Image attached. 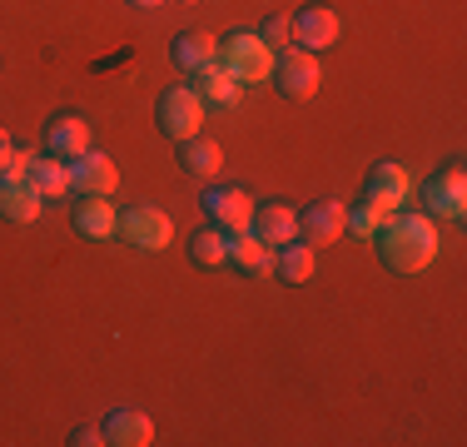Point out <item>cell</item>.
I'll list each match as a JSON object with an SVG mask.
<instances>
[{"label": "cell", "instance_id": "cell-1", "mask_svg": "<svg viewBox=\"0 0 467 447\" xmlns=\"http://www.w3.org/2000/svg\"><path fill=\"white\" fill-rule=\"evenodd\" d=\"M378 244V259L383 268H393V274H422L432 259H438V224L428 214H388L383 229L373 234Z\"/></svg>", "mask_w": 467, "mask_h": 447}, {"label": "cell", "instance_id": "cell-2", "mask_svg": "<svg viewBox=\"0 0 467 447\" xmlns=\"http://www.w3.org/2000/svg\"><path fill=\"white\" fill-rule=\"evenodd\" d=\"M219 70L234 75L239 85H264L274 75V50L264 45L254 30H229L224 40H219Z\"/></svg>", "mask_w": 467, "mask_h": 447}, {"label": "cell", "instance_id": "cell-3", "mask_svg": "<svg viewBox=\"0 0 467 447\" xmlns=\"http://www.w3.org/2000/svg\"><path fill=\"white\" fill-rule=\"evenodd\" d=\"M204 99H199L194 85H170L160 95V105H154V125H160L170 140H189V134H199L204 125Z\"/></svg>", "mask_w": 467, "mask_h": 447}, {"label": "cell", "instance_id": "cell-4", "mask_svg": "<svg viewBox=\"0 0 467 447\" xmlns=\"http://www.w3.org/2000/svg\"><path fill=\"white\" fill-rule=\"evenodd\" d=\"M119 239H130L135 249L144 254H160V249H170V239H174V224L164 209H154V204H130L125 214H119Z\"/></svg>", "mask_w": 467, "mask_h": 447}, {"label": "cell", "instance_id": "cell-5", "mask_svg": "<svg viewBox=\"0 0 467 447\" xmlns=\"http://www.w3.org/2000/svg\"><path fill=\"white\" fill-rule=\"evenodd\" d=\"M274 85H279V95L288 99H308V95H318V85H324V65H318V55H308V50H288L274 60V75H269Z\"/></svg>", "mask_w": 467, "mask_h": 447}, {"label": "cell", "instance_id": "cell-6", "mask_svg": "<svg viewBox=\"0 0 467 447\" xmlns=\"http://www.w3.org/2000/svg\"><path fill=\"white\" fill-rule=\"evenodd\" d=\"M343 234H348V209H343L338 199H314L308 209H298V239L304 244L328 249V244L343 239Z\"/></svg>", "mask_w": 467, "mask_h": 447}, {"label": "cell", "instance_id": "cell-7", "mask_svg": "<svg viewBox=\"0 0 467 447\" xmlns=\"http://www.w3.org/2000/svg\"><path fill=\"white\" fill-rule=\"evenodd\" d=\"M422 204H428V219H462L467 214V174H462V164H448L442 174H432L428 189H422Z\"/></svg>", "mask_w": 467, "mask_h": 447}, {"label": "cell", "instance_id": "cell-8", "mask_svg": "<svg viewBox=\"0 0 467 447\" xmlns=\"http://www.w3.org/2000/svg\"><path fill=\"white\" fill-rule=\"evenodd\" d=\"M408 194H413V179H408L403 164H373V170H368V189H363V199H368L373 209L398 214V209L408 204Z\"/></svg>", "mask_w": 467, "mask_h": 447}, {"label": "cell", "instance_id": "cell-9", "mask_svg": "<svg viewBox=\"0 0 467 447\" xmlns=\"http://www.w3.org/2000/svg\"><path fill=\"white\" fill-rule=\"evenodd\" d=\"M254 209H259V204H254L239 184H234V189H209V194H204V214L214 219L224 234H249Z\"/></svg>", "mask_w": 467, "mask_h": 447}, {"label": "cell", "instance_id": "cell-10", "mask_svg": "<svg viewBox=\"0 0 467 447\" xmlns=\"http://www.w3.org/2000/svg\"><path fill=\"white\" fill-rule=\"evenodd\" d=\"M70 189L109 199V194L119 189V170H115V160H109V154H99V150H85L80 160H70Z\"/></svg>", "mask_w": 467, "mask_h": 447}, {"label": "cell", "instance_id": "cell-11", "mask_svg": "<svg viewBox=\"0 0 467 447\" xmlns=\"http://www.w3.org/2000/svg\"><path fill=\"white\" fill-rule=\"evenodd\" d=\"M338 10H328V5H308V10H298L294 16V45L298 50H308V55H318V50H328V45H338Z\"/></svg>", "mask_w": 467, "mask_h": 447}, {"label": "cell", "instance_id": "cell-12", "mask_svg": "<svg viewBox=\"0 0 467 447\" xmlns=\"http://www.w3.org/2000/svg\"><path fill=\"white\" fill-rule=\"evenodd\" d=\"M46 150L55 154V160H80L85 150H95L90 144V125H85L80 115H55V125L46 130Z\"/></svg>", "mask_w": 467, "mask_h": 447}, {"label": "cell", "instance_id": "cell-13", "mask_svg": "<svg viewBox=\"0 0 467 447\" xmlns=\"http://www.w3.org/2000/svg\"><path fill=\"white\" fill-rule=\"evenodd\" d=\"M70 219H75V229H80V239H115V229H119V209L99 194H80V204H75Z\"/></svg>", "mask_w": 467, "mask_h": 447}, {"label": "cell", "instance_id": "cell-14", "mask_svg": "<svg viewBox=\"0 0 467 447\" xmlns=\"http://www.w3.org/2000/svg\"><path fill=\"white\" fill-rule=\"evenodd\" d=\"M249 234H254L259 244H269V249H279V244L298 239V209H288V204H264V209H254Z\"/></svg>", "mask_w": 467, "mask_h": 447}, {"label": "cell", "instance_id": "cell-15", "mask_svg": "<svg viewBox=\"0 0 467 447\" xmlns=\"http://www.w3.org/2000/svg\"><path fill=\"white\" fill-rule=\"evenodd\" d=\"M40 204H46V199L30 189V179H0V219L36 224L40 219Z\"/></svg>", "mask_w": 467, "mask_h": 447}, {"label": "cell", "instance_id": "cell-16", "mask_svg": "<svg viewBox=\"0 0 467 447\" xmlns=\"http://www.w3.org/2000/svg\"><path fill=\"white\" fill-rule=\"evenodd\" d=\"M105 442H115V447H150L154 442V422L144 418V412L115 408L105 418Z\"/></svg>", "mask_w": 467, "mask_h": 447}, {"label": "cell", "instance_id": "cell-17", "mask_svg": "<svg viewBox=\"0 0 467 447\" xmlns=\"http://www.w3.org/2000/svg\"><path fill=\"white\" fill-rule=\"evenodd\" d=\"M214 60H219V40L214 36H204V30H180V36H174V65H180V70L199 75Z\"/></svg>", "mask_w": 467, "mask_h": 447}, {"label": "cell", "instance_id": "cell-18", "mask_svg": "<svg viewBox=\"0 0 467 447\" xmlns=\"http://www.w3.org/2000/svg\"><path fill=\"white\" fill-rule=\"evenodd\" d=\"M219 164H224V150H219L214 140H204V134H189V140H180V170L184 174L214 179Z\"/></svg>", "mask_w": 467, "mask_h": 447}, {"label": "cell", "instance_id": "cell-19", "mask_svg": "<svg viewBox=\"0 0 467 447\" xmlns=\"http://www.w3.org/2000/svg\"><path fill=\"white\" fill-rule=\"evenodd\" d=\"M274 274L284 278V284H308L314 278V244L304 239H288L274 249Z\"/></svg>", "mask_w": 467, "mask_h": 447}, {"label": "cell", "instance_id": "cell-20", "mask_svg": "<svg viewBox=\"0 0 467 447\" xmlns=\"http://www.w3.org/2000/svg\"><path fill=\"white\" fill-rule=\"evenodd\" d=\"M229 259L239 268H249V274H259V278L274 274V249L259 244L254 234H229Z\"/></svg>", "mask_w": 467, "mask_h": 447}, {"label": "cell", "instance_id": "cell-21", "mask_svg": "<svg viewBox=\"0 0 467 447\" xmlns=\"http://www.w3.org/2000/svg\"><path fill=\"white\" fill-rule=\"evenodd\" d=\"M26 179H30V189H36L40 199H60L65 189H70V164L55 160V154H50V160H40V154H36V164H30Z\"/></svg>", "mask_w": 467, "mask_h": 447}, {"label": "cell", "instance_id": "cell-22", "mask_svg": "<svg viewBox=\"0 0 467 447\" xmlns=\"http://www.w3.org/2000/svg\"><path fill=\"white\" fill-rule=\"evenodd\" d=\"M189 259L204 264V268H219L229 264V234L219 229V224H209V229H199L194 239H189Z\"/></svg>", "mask_w": 467, "mask_h": 447}, {"label": "cell", "instance_id": "cell-23", "mask_svg": "<svg viewBox=\"0 0 467 447\" xmlns=\"http://www.w3.org/2000/svg\"><path fill=\"white\" fill-rule=\"evenodd\" d=\"M194 80H199L194 89H199V99H204V105H219V109H229L234 99H239V80H234V75H224L219 65H209V70H199Z\"/></svg>", "mask_w": 467, "mask_h": 447}, {"label": "cell", "instance_id": "cell-24", "mask_svg": "<svg viewBox=\"0 0 467 447\" xmlns=\"http://www.w3.org/2000/svg\"><path fill=\"white\" fill-rule=\"evenodd\" d=\"M383 219H388L383 209H373L368 199H363L358 209H348V234H358V239H373V234L383 229Z\"/></svg>", "mask_w": 467, "mask_h": 447}, {"label": "cell", "instance_id": "cell-25", "mask_svg": "<svg viewBox=\"0 0 467 447\" xmlns=\"http://www.w3.org/2000/svg\"><path fill=\"white\" fill-rule=\"evenodd\" d=\"M259 40L269 45V50H279V45H294V16H269L259 26Z\"/></svg>", "mask_w": 467, "mask_h": 447}, {"label": "cell", "instance_id": "cell-26", "mask_svg": "<svg viewBox=\"0 0 467 447\" xmlns=\"http://www.w3.org/2000/svg\"><path fill=\"white\" fill-rule=\"evenodd\" d=\"M30 164H36V154H30V150H10L5 160H0V179H26Z\"/></svg>", "mask_w": 467, "mask_h": 447}, {"label": "cell", "instance_id": "cell-27", "mask_svg": "<svg viewBox=\"0 0 467 447\" xmlns=\"http://www.w3.org/2000/svg\"><path fill=\"white\" fill-rule=\"evenodd\" d=\"M70 442L75 447H99V442H105V428H90V422H85V428L70 432Z\"/></svg>", "mask_w": 467, "mask_h": 447}, {"label": "cell", "instance_id": "cell-28", "mask_svg": "<svg viewBox=\"0 0 467 447\" xmlns=\"http://www.w3.org/2000/svg\"><path fill=\"white\" fill-rule=\"evenodd\" d=\"M10 150H16V144H10V134H5V130H0V160H5V154H10Z\"/></svg>", "mask_w": 467, "mask_h": 447}, {"label": "cell", "instance_id": "cell-29", "mask_svg": "<svg viewBox=\"0 0 467 447\" xmlns=\"http://www.w3.org/2000/svg\"><path fill=\"white\" fill-rule=\"evenodd\" d=\"M130 5H140V10H154V5H160V0H130Z\"/></svg>", "mask_w": 467, "mask_h": 447}, {"label": "cell", "instance_id": "cell-30", "mask_svg": "<svg viewBox=\"0 0 467 447\" xmlns=\"http://www.w3.org/2000/svg\"><path fill=\"white\" fill-rule=\"evenodd\" d=\"M189 5H194V0H189Z\"/></svg>", "mask_w": 467, "mask_h": 447}]
</instances>
